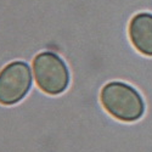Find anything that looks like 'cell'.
I'll return each mask as SVG.
<instances>
[{"instance_id": "1", "label": "cell", "mask_w": 152, "mask_h": 152, "mask_svg": "<svg viewBox=\"0 0 152 152\" xmlns=\"http://www.w3.org/2000/svg\"><path fill=\"white\" fill-rule=\"evenodd\" d=\"M101 102L104 108L123 122H135L145 112L141 95L133 86L122 82H111L101 90Z\"/></svg>"}, {"instance_id": "2", "label": "cell", "mask_w": 152, "mask_h": 152, "mask_svg": "<svg viewBox=\"0 0 152 152\" xmlns=\"http://www.w3.org/2000/svg\"><path fill=\"white\" fill-rule=\"evenodd\" d=\"M37 84L49 95H58L66 90L69 73L62 58L54 53H42L33 61Z\"/></svg>"}, {"instance_id": "3", "label": "cell", "mask_w": 152, "mask_h": 152, "mask_svg": "<svg viewBox=\"0 0 152 152\" xmlns=\"http://www.w3.org/2000/svg\"><path fill=\"white\" fill-rule=\"evenodd\" d=\"M32 74L26 62L15 61L0 72V104L15 105L31 89Z\"/></svg>"}, {"instance_id": "4", "label": "cell", "mask_w": 152, "mask_h": 152, "mask_svg": "<svg viewBox=\"0 0 152 152\" xmlns=\"http://www.w3.org/2000/svg\"><path fill=\"white\" fill-rule=\"evenodd\" d=\"M129 37L137 51L152 56V15L141 12L134 16L129 24Z\"/></svg>"}]
</instances>
